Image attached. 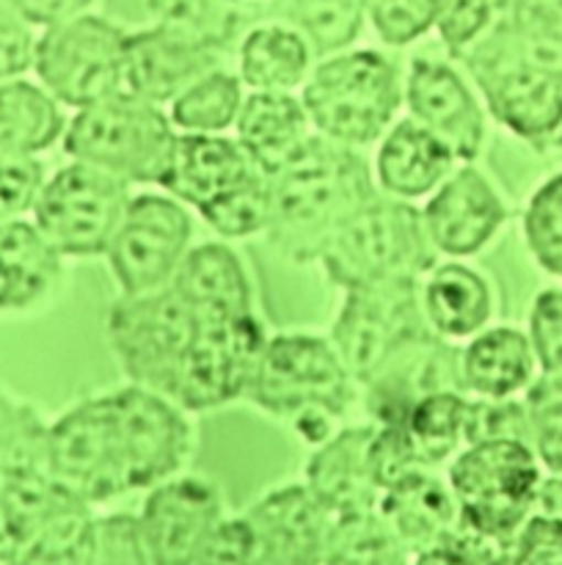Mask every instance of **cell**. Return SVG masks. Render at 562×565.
<instances>
[{"instance_id":"obj_37","label":"cell","mask_w":562,"mask_h":565,"mask_svg":"<svg viewBox=\"0 0 562 565\" xmlns=\"http://www.w3.org/2000/svg\"><path fill=\"white\" fill-rule=\"evenodd\" d=\"M444 0H367V14L386 44H411L439 22Z\"/></svg>"},{"instance_id":"obj_3","label":"cell","mask_w":562,"mask_h":565,"mask_svg":"<svg viewBox=\"0 0 562 565\" xmlns=\"http://www.w3.org/2000/svg\"><path fill=\"white\" fill-rule=\"evenodd\" d=\"M375 196L361 154L347 143L312 136L306 147L270 174L268 232L292 259H320L331 237Z\"/></svg>"},{"instance_id":"obj_25","label":"cell","mask_w":562,"mask_h":565,"mask_svg":"<svg viewBox=\"0 0 562 565\" xmlns=\"http://www.w3.org/2000/svg\"><path fill=\"white\" fill-rule=\"evenodd\" d=\"M455 154L417 119H402L383 136L375 160L380 188L395 199L433 193L450 177Z\"/></svg>"},{"instance_id":"obj_19","label":"cell","mask_w":562,"mask_h":565,"mask_svg":"<svg viewBox=\"0 0 562 565\" xmlns=\"http://www.w3.org/2000/svg\"><path fill=\"white\" fill-rule=\"evenodd\" d=\"M422 221L435 252L468 257L496 235L505 221V207L490 182L466 166L435 188L422 210Z\"/></svg>"},{"instance_id":"obj_40","label":"cell","mask_w":562,"mask_h":565,"mask_svg":"<svg viewBox=\"0 0 562 565\" xmlns=\"http://www.w3.org/2000/svg\"><path fill=\"white\" fill-rule=\"evenodd\" d=\"M494 439H518L529 445L527 406H518L510 397H479L477 403H468L463 445Z\"/></svg>"},{"instance_id":"obj_17","label":"cell","mask_w":562,"mask_h":565,"mask_svg":"<svg viewBox=\"0 0 562 565\" xmlns=\"http://www.w3.org/2000/svg\"><path fill=\"white\" fill-rule=\"evenodd\" d=\"M411 119L450 147L455 160H474L483 149L485 119L463 77L441 61L419 58L406 83Z\"/></svg>"},{"instance_id":"obj_21","label":"cell","mask_w":562,"mask_h":565,"mask_svg":"<svg viewBox=\"0 0 562 565\" xmlns=\"http://www.w3.org/2000/svg\"><path fill=\"white\" fill-rule=\"evenodd\" d=\"M257 563H323L331 516L306 486H287L251 508Z\"/></svg>"},{"instance_id":"obj_27","label":"cell","mask_w":562,"mask_h":565,"mask_svg":"<svg viewBox=\"0 0 562 565\" xmlns=\"http://www.w3.org/2000/svg\"><path fill=\"white\" fill-rule=\"evenodd\" d=\"M61 276V254L31 221L0 224V312L42 301Z\"/></svg>"},{"instance_id":"obj_8","label":"cell","mask_w":562,"mask_h":565,"mask_svg":"<svg viewBox=\"0 0 562 565\" xmlns=\"http://www.w3.org/2000/svg\"><path fill=\"white\" fill-rule=\"evenodd\" d=\"M540 472L527 441L494 439L468 445L450 469L461 522L490 541L512 544L532 513Z\"/></svg>"},{"instance_id":"obj_44","label":"cell","mask_w":562,"mask_h":565,"mask_svg":"<svg viewBox=\"0 0 562 565\" xmlns=\"http://www.w3.org/2000/svg\"><path fill=\"white\" fill-rule=\"evenodd\" d=\"M510 563L556 565L562 563V522L560 519L529 513L512 535Z\"/></svg>"},{"instance_id":"obj_35","label":"cell","mask_w":562,"mask_h":565,"mask_svg":"<svg viewBox=\"0 0 562 565\" xmlns=\"http://www.w3.org/2000/svg\"><path fill=\"white\" fill-rule=\"evenodd\" d=\"M270 213V177L259 171L253 180L237 188L231 196L202 210V218L220 237H248L259 230H268Z\"/></svg>"},{"instance_id":"obj_18","label":"cell","mask_w":562,"mask_h":565,"mask_svg":"<svg viewBox=\"0 0 562 565\" xmlns=\"http://www.w3.org/2000/svg\"><path fill=\"white\" fill-rule=\"evenodd\" d=\"M215 70L207 44L182 28L130 33L125 44V88L154 105L171 103L193 81Z\"/></svg>"},{"instance_id":"obj_16","label":"cell","mask_w":562,"mask_h":565,"mask_svg":"<svg viewBox=\"0 0 562 565\" xmlns=\"http://www.w3.org/2000/svg\"><path fill=\"white\" fill-rule=\"evenodd\" d=\"M220 519V497L207 480L169 478L152 486L141 511L152 563H193Z\"/></svg>"},{"instance_id":"obj_46","label":"cell","mask_w":562,"mask_h":565,"mask_svg":"<svg viewBox=\"0 0 562 565\" xmlns=\"http://www.w3.org/2000/svg\"><path fill=\"white\" fill-rule=\"evenodd\" d=\"M33 53H36L33 25L6 0H0V81L22 77V72L33 70Z\"/></svg>"},{"instance_id":"obj_38","label":"cell","mask_w":562,"mask_h":565,"mask_svg":"<svg viewBox=\"0 0 562 565\" xmlns=\"http://www.w3.org/2000/svg\"><path fill=\"white\" fill-rule=\"evenodd\" d=\"M529 445L538 450L540 461L554 472H562V384L540 379L527 395Z\"/></svg>"},{"instance_id":"obj_14","label":"cell","mask_w":562,"mask_h":565,"mask_svg":"<svg viewBox=\"0 0 562 565\" xmlns=\"http://www.w3.org/2000/svg\"><path fill=\"white\" fill-rule=\"evenodd\" d=\"M264 345V329L253 312L198 318L196 337L169 397L185 412H207L248 395Z\"/></svg>"},{"instance_id":"obj_39","label":"cell","mask_w":562,"mask_h":565,"mask_svg":"<svg viewBox=\"0 0 562 565\" xmlns=\"http://www.w3.org/2000/svg\"><path fill=\"white\" fill-rule=\"evenodd\" d=\"M428 463L419 456L406 425L389 423L375 428L372 441H369V472H372L378 491L391 489V486L400 483L408 475L419 472Z\"/></svg>"},{"instance_id":"obj_34","label":"cell","mask_w":562,"mask_h":565,"mask_svg":"<svg viewBox=\"0 0 562 565\" xmlns=\"http://www.w3.org/2000/svg\"><path fill=\"white\" fill-rule=\"evenodd\" d=\"M292 14L314 50L336 53L361 33L367 0H295Z\"/></svg>"},{"instance_id":"obj_47","label":"cell","mask_w":562,"mask_h":565,"mask_svg":"<svg viewBox=\"0 0 562 565\" xmlns=\"http://www.w3.org/2000/svg\"><path fill=\"white\" fill-rule=\"evenodd\" d=\"M17 14L25 17L31 25H55L61 20L83 14L91 6V0H6Z\"/></svg>"},{"instance_id":"obj_33","label":"cell","mask_w":562,"mask_h":565,"mask_svg":"<svg viewBox=\"0 0 562 565\" xmlns=\"http://www.w3.org/2000/svg\"><path fill=\"white\" fill-rule=\"evenodd\" d=\"M466 408L468 401L457 395V390L430 392L408 408L402 425L428 467L444 461L457 450L466 428Z\"/></svg>"},{"instance_id":"obj_5","label":"cell","mask_w":562,"mask_h":565,"mask_svg":"<svg viewBox=\"0 0 562 565\" xmlns=\"http://www.w3.org/2000/svg\"><path fill=\"white\" fill-rule=\"evenodd\" d=\"M176 132L160 105L119 92L86 105L64 130L69 158L99 166L125 182H163Z\"/></svg>"},{"instance_id":"obj_6","label":"cell","mask_w":562,"mask_h":565,"mask_svg":"<svg viewBox=\"0 0 562 565\" xmlns=\"http://www.w3.org/2000/svg\"><path fill=\"white\" fill-rule=\"evenodd\" d=\"M395 64L375 50H350L325 58L303 81V108L320 136L347 147L372 143L400 108Z\"/></svg>"},{"instance_id":"obj_7","label":"cell","mask_w":562,"mask_h":565,"mask_svg":"<svg viewBox=\"0 0 562 565\" xmlns=\"http://www.w3.org/2000/svg\"><path fill=\"white\" fill-rule=\"evenodd\" d=\"M325 274L345 290L372 281L417 276L433 268L435 246L419 210L406 199L375 193L358 213L339 226L320 254Z\"/></svg>"},{"instance_id":"obj_28","label":"cell","mask_w":562,"mask_h":565,"mask_svg":"<svg viewBox=\"0 0 562 565\" xmlns=\"http://www.w3.org/2000/svg\"><path fill=\"white\" fill-rule=\"evenodd\" d=\"M490 287L477 270L446 263L430 270L422 287V309L430 329L446 340L472 337L490 318Z\"/></svg>"},{"instance_id":"obj_13","label":"cell","mask_w":562,"mask_h":565,"mask_svg":"<svg viewBox=\"0 0 562 565\" xmlns=\"http://www.w3.org/2000/svg\"><path fill=\"white\" fill-rule=\"evenodd\" d=\"M422 334H430V323L417 276H397L347 290L331 345L353 379L369 381L397 348Z\"/></svg>"},{"instance_id":"obj_41","label":"cell","mask_w":562,"mask_h":565,"mask_svg":"<svg viewBox=\"0 0 562 565\" xmlns=\"http://www.w3.org/2000/svg\"><path fill=\"white\" fill-rule=\"evenodd\" d=\"M88 563H152L141 516H108L94 522Z\"/></svg>"},{"instance_id":"obj_29","label":"cell","mask_w":562,"mask_h":565,"mask_svg":"<svg viewBox=\"0 0 562 565\" xmlns=\"http://www.w3.org/2000/svg\"><path fill=\"white\" fill-rule=\"evenodd\" d=\"M534 351L516 329H490L461 353V379L477 397H512L532 381Z\"/></svg>"},{"instance_id":"obj_31","label":"cell","mask_w":562,"mask_h":565,"mask_svg":"<svg viewBox=\"0 0 562 565\" xmlns=\"http://www.w3.org/2000/svg\"><path fill=\"white\" fill-rule=\"evenodd\" d=\"M312 44L281 25L253 28L240 44V81L253 92H292L309 77Z\"/></svg>"},{"instance_id":"obj_12","label":"cell","mask_w":562,"mask_h":565,"mask_svg":"<svg viewBox=\"0 0 562 565\" xmlns=\"http://www.w3.org/2000/svg\"><path fill=\"white\" fill-rule=\"evenodd\" d=\"M350 379L331 342L284 334L264 345L248 397L275 417L298 419L314 412L336 417L350 401Z\"/></svg>"},{"instance_id":"obj_2","label":"cell","mask_w":562,"mask_h":565,"mask_svg":"<svg viewBox=\"0 0 562 565\" xmlns=\"http://www.w3.org/2000/svg\"><path fill=\"white\" fill-rule=\"evenodd\" d=\"M88 502L47 461V428L0 392V563H88Z\"/></svg>"},{"instance_id":"obj_45","label":"cell","mask_w":562,"mask_h":565,"mask_svg":"<svg viewBox=\"0 0 562 565\" xmlns=\"http://www.w3.org/2000/svg\"><path fill=\"white\" fill-rule=\"evenodd\" d=\"M193 563H257V533L246 519H220Z\"/></svg>"},{"instance_id":"obj_48","label":"cell","mask_w":562,"mask_h":565,"mask_svg":"<svg viewBox=\"0 0 562 565\" xmlns=\"http://www.w3.org/2000/svg\"><path fill=\"white\" fill-rule=\"evenodd\" d=\"M532 513H540V516H549V519H560L562 522V478L540 480L532 500Z\"/></svg>"},{"instance_id":"obj_26","label":"cell","mask_w":562,"mask_h":565,"mask_svg":"<svg viewBox=\"0 0 562 565\" xmlns=\"http://www.w3.org/2000/svg\"><path fill=\"white\" fill-rule=\"evenodd\" d=\"M378 508L402 550H417V555L461 527L455 497L444 491L439 480L424 475V469L380 491Z\"/></svg>"},{"instance_id":"obj_15","label":"cell","mask_w":562,"mask_h":565,"mask_svg":"<svg viewBox=\"0 0 562 565\" xmlns=\"http://www.w3.org/2000/svg\"><path fill=\"white\" fill-rule=\"evenodd\" d=\"M191 215L180 199L160 193L130 199L114 241L105 248L121 292L141 296L169 285L191 248Z\"/></svg>"},{"instance_id":"obj_4","label":"cell","mask_w":562,"mask_h":565,"mask_svg":"<svg viewBox=\"0 0 562 565\" xmlns=\"http://www.w3.org/2000/svg\"><path fill=\"white\" fill-rule=\"evenodd\" d=\"M463 58L496 119L518 136H549L562 121V42L554 33L501 25Z\"/></svg>"},{"instance_id":"obj_32","label":"cell","mask_w":562,"mask_h":565,"mask_svg":"<svg viewBox=\"0 0 562 565\" xmlns=\"http://www.w3.org/2000/svg\"><path fill=\"white\" fill-rule=\"evenodd\" d=\"M242 81L224 70H213L193 81L171 99V125L182 132H224L237 121L242 105Z\"/></svg>"},{"instance_id":"obj_23","label":"cell","mask_w":562,"mask_h":565,"mask_svg":"<svg viewBox=\"0 0 562 565\" xmlns=\"http://www.w3.org/2000/svg\"><path fill=\"white\" fill-rule=\"evenodd\" d=\"M235 125L237 143L268 177L284 169L312 138V119L301 99L290 92L248 94Z\"/></svg>"},{"instance_id":"obj_22","label":"cell","mask_w":562,"mask_h":565,"mask_svg":"<svg viewBox=\"0 0 562 565\" xmlns=\"http://www.w3.org/2000/svg\"><path fill=\"white\" fill-rule=\"evenodd\" d=\"M375 428H353L325 441L309 461L306 489L331 519L375 511L378 486L369 472V441Z\"/></svg>"},{"instance_id":"obj_42","label":"cell","mask_w":562,"mask_h":565,"mask_svg":"<svg viewBox=\"0 0 562 565\" xmlns=\"http://www.w3.org/2000/svg\"><path fill=\"white\" fill-rule=\"evenodd\" d=\"M44 185V169L36 154L0 149V224L22 218L36 204Z\"/></svg>"},{"instance_id":"obj_1","label":"cell","mask_w":562,"mask_h":565,"mask_svg":"<svg viewBox=\"0 0 562 565\" xmlns=\"http://www.w3.org/2000/svg\"><path fill=\"white\" fill-rule=\"evenodd\" d=\"M191 447L185 408L138 384L80 403L47 428L50 469L88 505L163 483Z\"/></svg>"},{"instance_id":"obj_30","label":"cell","mask_w":562,"mask_h":565,"mask_svg":"<svg viewBox=\"0 0 562 565\" xmlns=\"http://www.w3.org/2000/svg\"><path fill=\"white\" fill-rule=\"evenodd\" d=\"M61 105L44 86L22 77L0 81V149L36 154L64 138Z\"/></svg>"},{"instance_id":"obj_20","label":"cell","mask_w":562,"mask_h":565,"mask_svg":"<svg viewBox=\"0 0 562 565\" xmlns=\"http://www.w3.org/2000/svg\"><path fill=\"white\" fill-rule=\"evenodd\" d=\"M246 149L218 132H176L174 154L160 185L180 202L202 213L209 204L231 196L259 174Z\"/></svg>"},{"instance_id":"obj_43","label":"cell","mask_w":562,"mask_h":565,"mask_svg":"<svg viewBox=\"0 0 562 565\" xmlns=\"http://www.w3.org/2000/svg\"><path fill=\"white\" fill-rule=\"evenodd\" d=\"M529 342L540 362V379L562 384V292H540L529 318Z\"/></svg>"},{"instance_id":"obj_24","label":"cell","mask_w":562,"mask_h":565,"mask_svg":"<svg viewBox=\"0 0 562 565\" xmlns=\"http://www.w3.org/2000/svg\"><path fill=\"white\" fill-rule=\"evenodd\" d=\"M171 290L202 320L251 312V285L237 254L224 243L187 248L169 281Z\"/></svg>"},{"instance_id":"obj_10","label":"cell","mask_w":562,"mask_h":565,"mask_svg":"<svg viewBox=\"0 0 562 565\" xmlns=\"http://www.w3.org/2000/svg\"><path fill=\"white\" fill-rule=\"evenodd\" d=\"M198 318L171 290L125 296L108 315V340L127 379L169 397L185 353L196 337Z\"/></svg>"},{"instance_id":"obj_11","label":"cell","mask_w":562,"mask_h":565,"mask_svg":"<svg viewBox=\"0 0 562 565\" xmlns=\"http://www.w3.org/2000/svg\"><path fill=\"white\" fill-rule=\"evenodd\" d=\"M127 185L99 166L75 160L44 180L33 204V224L61 257L105 254L130 204Z\"/></svg>"},{"instance_id":"obj_36","label":"cell","mask_w":562,"mask_h":565,"mask_svg":"<svg viewBox=\"0 0 562 565\" xmlns=\"http://www.w3.org/2000/svg\"><path fill=\"white\" fill-rule=\"evenodd\" d=\"M523 230L538 263L551 274L562 276V174L534 193Z\"/></svg>"},{"instance_id":"obj_9","label":"cell","mask_w":562,"mask_h":565,"mask_svg":"<svg viewBox=\"0 0 562 565\" xmlns=\"http://www.w3.org/2000/svg\"><path fill=\"white\" fill-rule=\"evenodd\" d=\"M127 33L94 14H75L36 36L33 72L58 103L86 108L125 92Z\"/></svg>"}]
</instances>
